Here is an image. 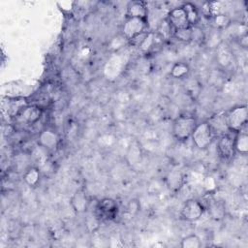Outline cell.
<instances>
[{
  "label": "cell",
  "mask_w": 248,
  "mask_h": 248,
  "mask_svg": "<svg viewBox=\"0 0 248 248\" xmlns=\"http://www.w3.org/2000/svg\"><path fill=\"white\" fill-rule=\"evenodd\" d=\"M198 122L197 119L190 114H182L176 117L172 123L171 133L175 140L179 141L187 140L191 138Z\"/></svg>",
  "instance_id": "1"
},
{
  "label": "cell",
  "mask_w": 248,
  "mask_h": 248,
  "mask_svg": "<svg viewBox=\"0 0 248 248\" xmlns=\"http://www.w3.org/2000/svg\"><path fill=\"white\" fill-rule=\"evenodd\" d=\"M247 117L248 109L246 105L237 106L226 112V119L230 132H233L235 134L241 131L247 123Z\"/></svg>",
  "instance_id": "2"
},
{
  "label": "cell",
  "mask_w": 248,
  "mask_h": 248,
  "mask_svg": "<svg viewBox=\"0 0 248 248\" xmlns=\"http://www.w3.org/2000/svg\"><path fill=\"white\" fill-rule=\"evenodd\" d=\"M214 137L215 136L207 121H202L197 124L191 139L198 149L204 150L211 144Z\"/></svg>",
  "instance_id": "3"
},
{
  "label": "cell",
  "mask_w": 248,
  "mask_h": 248,
  "mask_svg": "<svg viewBox=\"0 0 248 248\" xmlns=\"http://www.w3.org/2000/svg\"><path fill=\"white\" fill-rule=\"evenodd\" d=\"M147 27L146 19L137 17H126L121 26L120 34L128 41L133 40L137 36L145 32Z\"/></svg>",
  "instance_id": "4"
},
{
  "label": "cell",
  "mask_w": 248,
  "mask_h": 248,
  "mask_svg": "<svg viewBox=\"0 0 248 248\" xmlns=\"http://www.w3.org/2000/svg\"><path fill=\"white\" fill-rule=\"evenodd\" d=\"M204 205L195 199L187 200L180 210V217L187 222H196L204 213Z\"/></svg>",
  "instance_id": "5"
},
{
  "label": "cell",
  "mask_w": 248,
  "mask_h": 248,
  "mask_svg": "<svg viewBox=\"0 0 248 248\" xmlns=\"http://www.w3.org/2000/svg\"><path fill=\"white\" fill-rule=\"evenodd\" d=\"M60 142L59 135L51 128L43 129L38 135V144L46 151L55 150Z\"/></svg>",
  "instance_id": "6"
},
{
  "label": "cell",
  "mask_w": 248,
  "mask_h": 248,
  "mask_svg": "<svg viewBox=\"0 0 248 248\" xmlns=\"http://www.w3.org/2000/svg\"><path fill=\"white\" fill-rule=\"evenodd\" d=\"M217 150L220 157L225 161H230L235 154L234 149V137L232 138L230 134L219 137L217 142Z\"/></svg>",
  "instance_id": "7"
},
{
  "label": "cell",
  "mask_w": 248,
  "mask_h": 248,
  "mask_svg": "<svg viewBox=\"0 0 248 248\" xmlns=\"http://www.w3.org/2000/svg\"><path fill=\"white\" fill-rule=\"evenodd\" d=\"M184 172L178 166H173L170 168L165 176V183L167 187L172 192L179 191L184 185Z\"/></svg>",
  "instance_id": "8"
},
{
  "label": "cell",
  "mask_w": 248,
  "mask_h": 248,
  "mask_svg": "<svg viewBox=\"0 0 248 248\" xmlns=\"http://www.w3.org/2000/svg\"><path fill=\"white\" fill-rule=\"evenodd\" d=\"M96 211L103 219L111 220L117 215L118 205L114 200L110 198H104L97 202Z\"/></svg>",
  "instance_id": "9"
},
{
  "label": "cell",
  "mask_w": 248,
  "mask_h": 248,
  "mask_svg": "<svg viewBox=\"0 0 248 248\" xmlns=\"http://www.w3.org/2000/svg\"><path fill=\"white\" fill-rule=\"evenodd\" d=\"M43 115V109L36 105H28L20 108V110L17 113L18 118L20 121L32 125L37 123Z\"/></svg>",
  "instance_id": "10"
},
{
  "label": "cell",
  "mask_w": 248,
  "mask_h": 248,
  "mask_svg": "<svg viewBox=\"0 0 248 248\" xmlns=\"http://www.w3.org/2000/svg\"><path fill=\"white\" fill-rule=\"evenodd\" d=\"M167 19L169 20V22L170 23L174 30L190 27L185 11L182 7L171 9L167 16Z\"/></svg>",
  "instance_id": "11"
},
{
  "label": "cell",
  "mask_w": 248,
  "mask_h": 248,
  "mask_svg": "<svg viewBox=\"0 0 248 248\" xmlns=\"http://www.w3.org/2000/svg\"><path fill=\"white\" fill-rule=\"evenodd\" d=\"M70 203L73 210L76 213L81 214L87 211L90 204V201L85 191L83 189H78L73 194L70 200Z\"/></svg>",
  "instance_id": "12"
},
{
  "label": "cell",
  "mask_w": 248,
  "mask_h": 248,
  "mask_svg": "<svg viewBox=\"0 0 248 248\" xmlns=\"http://www.w3.org/2000/svg\"><path fill=\"white\" fill-rule=\"evenodd\" d=\"M207 123L209 124L214 136L219 135H227L230 133L228 124H227V119H226V112H219L214 115H212L210 118H208Z\"/></svg>",
  "instance_id": "13"
},
{
  "label": "cell",
  "mask_w": 248,
  "mask_h": 248,
  "mask_svg": "<svg viewBox=\"0 0 248 248\" xmlns=\"http://www.w3.org/2000/svg\"><path fill=\"white\" fill-rule=\"evenodd\" d=\"M127 17H137L146 19L148 11L146 4L142 1H131L127 5Z\"/></svg>",
  "instance_id": "14"
},
{
  "label": "cell",
  "mask_w": 248,
  "mask_h": 248,
  "mask_svg": "<svg viewBox=\"0 0 248 248\" xmlns=\"http://www.w3.org/2000/svg\"><path fill=\"white\" fill-rule=\"evenodd\" d=\"M141 157H142V150H141L140 143L137 140H134L133 141H131V143L128 146V149L126 152V162L128 163L129 166L134 167L141 161Z\"/></svg>",
  "instance_id": "15"
},
{
  "label": "cell",
  "mask_w": 248,
  "mask_h": 248,
  "mask_svg": "<svg viewBox=\"0 0 248 248\" xmlns=\"http://www.w3.org/2000/svg\"><path fill=\"white\" fill-rule=\"evenodd\" d=\"M164 41L157 35L154 31H148L146 32L144 38L142 39L141 43L138 46L139 49L142 53H148L149 51L153 50L156 46H158L159 43H163Z\"/></svg>",
  "instance_id": "16"
},
{
  "label": "cell",
  "mask_w": 248,
  "mask_h": 248,
  "mask_svg": "<svg viewBox=\"0 0 248 248\" xmlns=\"http://www.w3.org/2000/svg\"><path fill=\"white\" fill-rule=\"evenodd\" d=\"M41 170L37 167H29L23 173V180L29 187H36L41 180Z\"/></svg>",
  "instance_id": "17"
},
{
  "label": "cell",
  "mask_w": 248,
  "mask_h": 248,
  "mask_svg": "<svg viewBox=\"0 0 248 248\" xmlns=\"http://www.w3.org/2000/svg\"><path fill=\"white\" fill-rule=\"evenodd\" d=\"M235 152L245 155L248 152V135L245 132L239 131L234 136Z\"/></svg>",
  "instance_id": "18"
},
{
  "label": "cell",
  "mask_w": 248,
  "mask_h": 248,
  "mask_svg": "<svg viewBox=\"0 0 248 248\" xmlns=\"http://www.w3.org/2000/svg\"><path fill=\"white\" fill-rule=\"evenodd\" d=\"M181 7L185 11V14H186L189 25L191 27L198 25L199 20H200V14H199L198 9L195 7V5L188 2V3L183 4V6H181Z\"/></svg>",
  "instance_id": "19"
},
{
  "label": "cell",
  "mask_w": 248,
  "mask_h": 248,
  "mask_svg": "<svg viewBox=\"0 0 248 248\" xmlns=\"http://www.w3.org/2000/svg\"><path fill=\"white\" fill-rule=\"evenodd\" d=\"M155 32L163 41H167V40H170L171 37H173L174 29L172 28L169 20L165 18L160 21V23L158 24L157 30Z\"/></svg>",
  "instance_id": "20"
},
{
  "label": "cell",
  "mask_w": 248,
  "mask_h": 248,
  "mask_svg": "<svg viewBox=\"0 0 248 248\" xmlns=\"http://www.w3.org/2000/svg\"><path fill=\"white\" fill-rule=\"evenodd\" d=\"M189 72H190V68H189L188 64H186L184 62H176L170 68V76L172 78L180 79V78H184L185 77H187L189 75Z\"/></svg>",
  "instance_id": "21"
},
{
  "label": "cell",
  "mask_w": 248,
  "mask_h": 248,
  "mask_svg": "<svg viewBox=\"0 0 248 248\" xmlns=\"http://www.w3.org/2000/svg\"><path fill=\"white\" fill-rule=\"evenodd\" d=\"M210 19H211V22H212V25L214 26V28L218 29V30L226 29L232 23L231 17L228 15L221 14V13L218 14V15H215Z\"/></svg>",
  "instance_id": "22"
},
{
  "label": "cell",
  "mask_w": 248,
  "mask_h": 248,
  "mask_svg": "<svg viewBox=\"0 0 248 248\" xmlns=\"http://www.w3.org/2000/svg\"><path fill=\"white\" fill-rule=\"evenodd\" d=\"M202 245V240L197 234L186 235L180 241L181 248H200Z\"/></svg>",
  "instance_id": "23"
},
{
  "label": "cell",
  "mask_w": 248,
  "mask_h": 248,
  "mask_svg": "<svg viewBox=\"0 0 248 248\" xmlns=\"http://www.w3.org/2000/svg\"><path fill=\"white\" fill-rule=\"evenodd\" d=\"M191 36H192V28L187 27L183 29H177L173 32V37L181 42H191Z\"/></svg>",
  "instance_id": "24"
},
{
  "label": "cell",
  "mask_w": 248,
  "mask_h": 248,
  "mask_svg": "<svg viewBox=\"0 0 248 248\" xmlns=\"http://www.w3.org/2000/svg\"><path fill=\"white\" fill-rule=\"evenodd\" d=\"M192 36H191V41L193 42H196V43H202L204 42L205 40V36H204V33L202 32V30L198 27V25L196 26H192Z\"/></svg>",
  "instance_id": "25"
},
{
  "label": "cell",
  "mask_w": 248,
  "mask_h": 248,
  "mask_svg": "<svg viewBox=\"0 0 248 248\" xmlns=\"http://www.w3.org/2000/svg\"><path fill=\"white\" fill-rule=\"evenodd\" d=\"M203 186L207 192H212L216 189V181L212 176L207 175L203 180Z\"/></svg>",
  "instance_id": "26"
}]
</instances>
